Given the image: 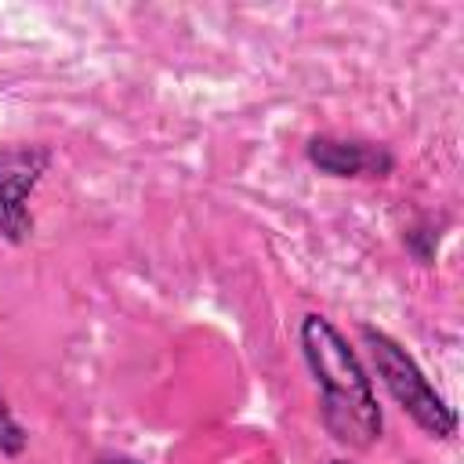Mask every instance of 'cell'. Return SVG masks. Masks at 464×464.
I'll use <instances>...</instances> for the list:
<instances>
[{"label": "cell", "instance_id": "52a82bcc", "mask_svg": "<svg viewBox=\"0 0 464 464\" xmlns=\"http://www.w3.org/2000/svg\"><path fill=\"white\" fill-rule=\"evenodd\" d=\"M334 464H348V460H334Z\"/></svg>", "mask_w": 464, "mask_h": 464}, {"label": "cell", "instance_id": "3957f363", "mask_svg": "<svg viewBox=\"0 0 464 464\" xmlns=\"http://www.w3.org/2000/svg\"><path fill=\"white\" fill-rule=\"evenodd\" d=\"M51 167L47 145H4L0 149V239L22 243L33 232L29 196Z\"/></svg>", "mask_w": 464, "mask_h": 464}, {"label": "cell", "instance_id": "7a4b0ae2", "mask_svg": "<svg viewBox=\"0 0 464 464\" xmlns=\"http://www.w3.org/2000/svg\"><path fill=\"white\" fill-rule=\"evenodd\" d=\"M362 344L370 348V359H373V370L381 377V384L388 388V395L402 406V413H410V420L435 435V439H450L457 435V413L453 406L431 388V381L424 377V370L413 362V355L395 341L388 337L384 330L377 326H362L359 330Z\"/></svg>", "mask_w": 464, "mask_h": 464}, {"label": "cell", "instance_id": "6da1fadb", "mask_svg": "<svg viewBox=\"0 0 464 464\" xmlns=\"http://www.w3.org/2000/svg\"><path fill=\"white\" fill-rule=\"evenodd\" d=\"M301 352L319 388L323 428L348 450H370L381 439V406L355 348L326 315L308 312L301 319Z\"/></svg>", "mask_w": 464, "mask_h": 464}, {"label": "cell", "instance_id": "8992f818", "mask_svg": "<svg viewBox=\"0 0 464 464\" xmlns=\"http://www.w3.org/2000/svg\"><path fill=\"white\" fill-rule=\"evenodd\" d=\"M98 464H138V460H130V457H102Z\"/></svg>", "mask_w": 464, "mask_h": 464}, {"label": "cell", "instance_id": "5b68a950", "mask_svg": "<svg viewBox=\"0 0 464 464\" xmlns=\"http://www.w3.org/2000/svg\"><path fill=\"white\" fill-rule=\"evenodd\" d=\"M25 442H29V431L18 424V417L11 413L7 395H4V388H0V453H4V457H18V453L25 450Z\"/></svg>", "mask_w": 464, "mask_h": 464}, {"label": "cell", "instance_id": "277c9868", "mask_svg": "<svg viewBox=\"0 0 464 464\" xmlns=\"http://www.w3.org/2000/svg\"><path fill=\"white\" fill-rule=\"evenodd\" d=\"M308 163L334 178H384V174H392L395 156L373 141L319 134L308 141Z\"/></svg>", "mask_w": 464, "mask_h": 464}]
</instances>
